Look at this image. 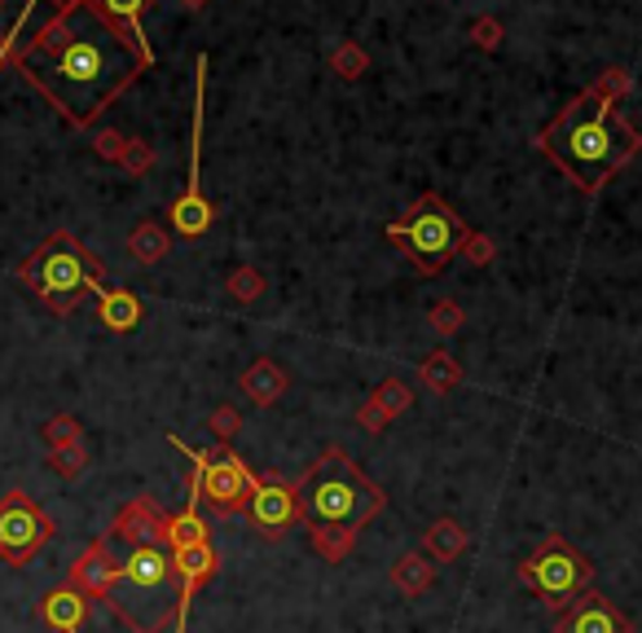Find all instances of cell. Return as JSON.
<instances>
[{"label":"cell","mask_w":642,"mask_h":633,"mask_svg":"<svg viewBox=\"0 0 642 633\" xmlns=\"http://www.w3.org/2000/svg\"><path fill=\"white\" fill-rule=\"evenodd\" d=\"M312 546H317L321 559L339 563L353 550V528H331V537H326V528H312Z\"/></svg>","instance_id":"cell-27"},{"label":"cell","mask_w":642,"mask_h":633,"mask_svg":"<svg viewBox=\"0 0 642 633\" xmlns=\"http://www.w3.org/2000/svg\"><path fill=\"white\" fill-rule=\"evenodd\" d=\"M427 322H432L436 335H454L462 326V308L454 299H441V303H432V316H427Z\"/></svg>","instance_id":"cell-30"},{"label":"cell","mask_w":642,"mask_h":633,"mask_svg":"<svg viewBox=\"0 0 642 633\" xmlns=\"http://www.w3.org/2000/svg\"><path fill=\"white\" fill-rule=\"evenodd\" d=\"M625 92H629V71L607 66L590 88H581L564 105L551 128L538 133V150L551 154L555 167L590 198L642 150V133L620 115Z\"/></svg>","instance_id":"cell-2"},{"label":"cell","mask_w":642,"mask_h":633,"mask_svg":"<svg viewBox=\"0 0 642 633\" xmlns=\"http://www.w3.org/2000/svg\"><path fill=\"white\" fill-rule=\"evenodd\" d=\"M247 514H251V523L260 528L264 537H282L286 528L299 519V493H295V484L282 480V475H260V484H256V493L247 501Z\"/></svg>","instance_id":"cell-11"},{"label":"cell","mask_w":642,"mask_h":633,"mask_svg":"<svg viewBox=\"0 0 642 633\" xmlns=\"http://www.w3.org/2000/svg\"><path fill=\"white\" fill-rule=\"evenodd\" d=\"M84 5L111 27V32H120L141 58H146V66H155V45L146 40V27H141V18H146V10L155 5V0H84Z\"/></svg>","instance_id":"cell-14"},{"label":"cell","mask_w":642,"mask_h":633,"mask_svg":"<svg viewBox=\"0 0 642 633\" xmlns=\"http://www.w3.org/2000/svg\"><path fill=\"white\" fill-rule=\"evenodd\" d=\"M432 576H436V563L427 559V555H405V559H396V568H392V585H396L400 594H409V598L432 585Z\"/></svg>","instance_id":"cell-22"},{"label":"cell","mask_w":642,"mask_h":633,"mask_svg":"<svg viewBox=\"0 0 642 633\" xmlns=\"http://www.w3.org/2000/svg\"><path fill=\"white\" fill-rule=\"evenodd\" d=\"M467 528L458 523V519H436L432 528H427V537H422V550L432 555L436 563H449V559H458L462 550H467Z\"/></svg>","instance_id":"cell-21"},{"label":"cell","mask_w":642,"mask_h":633,"mask_svg":"<svg viewBox=\"0 0 642 633\" xmlns=\"http://www.w3.org/2000/svg\"><path fill=\"white\" fill-rule=\"evenodd\" d=\"M168 234L159 229V225H141L133 238H128V251H133V260H141V264H155V260H163L168 256Z\"/></svg>","instance_id":"cell-24"},{"label":"cell","mask_w":642,"mask_h":633,"mask_svg":"<svg viewBox=\"0 0 642 633\" xmlns=\"http://www.w3.org/2000/svg\"><path fill=\"white\" fill-rule=\"evenodd\" d=\"M467 221L458 216V211L441 198V194H418L409 202V211H400V221L387 225V238L400 247V256L427 273V277H436L467 243Z\"/></svg>","instance_id":"cell-5"},{"label":"cell","mask_w":642,"mask_h":633,"mask_svg":"<svg viewBox=\"0 0 642 633\" xmlns=\"http://www.w3.org/2000/svg\"><path fill=\"white\" fill-rule=\"evenodd\" d=\"M0 5H5V0H0Z\"/></svg>","instance_id":"cell-38"},{"label":"cell","mask_w":642,"mask_h":633,"mask_svg":"<svg viewBox=\"0 0 642 633\" xmlns=\"http://www.w3.org/2000/svg\"><path fill=\"white\" fill-rule=\"evenodd\" d=\"M243 392H247L256 405H277L282 392H286V374H282V365L269 361V357H260V361L243 374Z\"/></svg>","instance_id":"cell-20"},{"label":"cell","mask_w":642,"mask_h":633,"mask_svg":"<svg viewBox=\"0 0 642 633\" xmlns=\"http://www.w3.org/2000/svg\"><path fill=\"white\" fill-rule=\"evenodd\" d=\"M555 633H633L629 616L620 607H612L603 594L585 589L577 603H568L555 620Z\"/></svg>","instance_id":"cell-12"},{"label":"cell","mask_w":642,"mask_h":633,"mask_svg":"<svg viewBox=\"0 0 642 633\" xmlns=\"http://www.w3.org/2000/svg\"><path fill=\"white\" fill-rule=\"evenodd\" d=\"M230 295L243 299V303L260 299V295H264V273H260V269H234V277H230Z\"/></svg>","instance_id":"cell-29"},{"label":"cell","mask_w":642,"mask_h":633,"mask_svg":"<svg viewBox=\"0 0 642 633\" xmlns=\"http://www.w3.org/2000/svg\"><path fill=\"white\" fill-rule=\"evenodd\" d=\"M374 405H379L387 418H396V413H405V409L413 405V387H409L405 378H387V383L374 392Z\"/></svg>","instance_id":"cell-28"},{"label":"cell","mask_w":642,"mask_h":633,"mask_svg":"<svg viewBox=\"0 0 642 633\" xmlns=\"http://www.w3.org/2000/svg\"><path fill=\"white\" fill-rule=\"evenodd\" d=\"M115 572H120V559L111 555V537H101V542H92V546L75 559L66 585H75V589L88 594V598H106V589H111Z\"/></svg>","instance_id":"cell-15"},{"label":"cell","mask_w":642,"mask_h":633,"mask_svg":"<svg viewBox=\"0 0 642 633\" xmlns=\"http://www.w3.org/2000/svg\"><path fill=\"white\" fill-rule=\"evenodd\" d=\"M238 427H243V418H238V409H234V405H221L217 413H211V432H217L221 440H230Z\"/></svg>","instance_id":"cell-34"},{"label":"cell","mask_w":642,"mask_h":633,"mask_svg":"<svg viewBox=\"0 0 642 633\" xmlns=\"http://www.w3.org/2000/svg\"><path fill=\"white\" fill-rule=\"evenodd\" d=\"M49 462H53V471H58V475H79V471L88 467V458H84V449H79V445L53 449V458H49Z\"/></svg>","instance_id":"cell-32"},{"label":"cell","mask_w":642,"mask_h":633,"mask_svg":"<svg viewBox=\"0 0 642 633\" xmlns=\"http://www.w3.org/2000/svg\"><path fill=\"white\" fill-rule=\"evenodd\" d=\"M172 563H176V633H189V603L194 594L217 576V550H211V542L202 546H185V550H172Z\"/></svg>","instance_id":"cell-13"},{"label":"cell","mask_w":642,"mask_h":633,"mask_svg":"<svg viewBox=\"0 0 642 633\" xmlns=\"http://www.w3.org/2000/svg\"><path fill=\"white\" fill-rule=\"evenodd\" d=\"M299 493V519L312 523V528H366L379 510H383V488L357 471V462L344 454V449H326L312 471L295 484Z\"/></svg>","instance_id":"cell-3"},{"label":"cell","mask_w":642,"mask_h":633,"mask_svg":"<svg viewBox=\"0 0 642 633\" xmlns=\"http://www.w3.org/2000/svg\"><path fill=\"white\" fill-rule=\"evenodd\" d=\"M168 440H172V449H181V454L189 458V467H194V471H189V493H194L198 501L217 506L221 514L247 510V501H251L260 475H251L247 462H243L234 449H225V445H217V449H189L181 436H168Z\"/></svg>","instance_id":"cell-7"},{"label":"cell","mask_w":642,"mask_h":633,"mask_svg":"<svg viewBox=\"0 0 642 633\" xmlns=\"http://www.w3.org/2000/svg\"><path fill=\"white\" fill-rule=\"evenodd\" d=\"M14 66L66 124L88 128L146 71V58L84 0H71L14 53Z\"/></svg>","instance_id":"cell-1"},{"label":"cell","mask_w":642,"mask_h":633,"mask_svg":"<svg viewBox=\"0 0 642 633\" xmlns=\"http://www.w3.org/2000/svg\"><path fill=\"white\" fill-rule=\"evenodd\" d=\"M40 620L53 629V633H84V620H88V594H79L75 585H58L40 598Z\"/></svg>","instance_id":"cell-17"},{"label":"cell","mask_w":642,"mask_h":633,"mask_svg":"<svg viewBox=\"0 0 642 633\" xmlns=\"http://www.w3.org/2000/svg\"><path fill=\"white\" fill-rule=\"evenodd\" d=\"M519 581L538 594L546 607H555V611H564L568 603H577L590 585H594V563L581 555V550H572L564 537H546L538 550H532L523 563H519Z\"/></svg>","instance_id":"cell-8"},{"label":"cell","mask_w":642,"mask_h":633,"mask_svg":"<svg viewBox=\"0 0 642 633\" xmlns=\"http://www.w3.org/2000/svg\"><path fill=\"white\" fill-rule=\"evenodd\" d=\"M176 563L163 542L133 546L106 589V603L133 633H159L168 620H176Z\"/></svg>","instance_id":"cell-4"},{"label":"cell","mask_w":642,"mask_h":633,"mask_svg":"<svg viewBox=\"0 0 642 633\" xmlns=\"http://www.w3.org/2000/svg\"><path fill=\"white\" fill-rule=\"evenodd\" d=\"M357 418L366 422V427H370V432H383V427H387V422H392V418H387V413H383V409H379L374 400H370V405H361V413H357Z\"/></svg>","instance_id":"cell-36"},{"label":"cell","mask_w":642,"mask_h":633,"mask_svg":"<svg viewBox=\"0 0 642 633\" xmlns=\"http://www.w3.org/2000/svg\"><path fill=\"white\" fill-rule=\"evenodd\" d=\"M185 5H189V10H202V5H207V0H185Z\"/></svg>","instance_id":"cell-37"},{"label":"cell","mask_w":642,"mask_h":633,"mask_svg":"<svg viewBox=\"0 0 642 633\" xmlns=\"http://www.w3.org/2000/svg\"><path fill=\"white\" fill-rule=\"evenodd\" d=\"M101 260L88 251V247H79V238L75 234H53L23 269H18V277L58 312V316H66L88 290L97 295L101 290Z\"/></svg>","instance_id":"cell-6"},{"label":"cell","mask_w":642,"mask_h":633,"mask_svg":"<svg viewBox=\"0 0 642 633\" xmlns=\"http://www.w3.org/2000/svg\"><path fill=\"white\" fill-rule=\"evenodd\" d=\"M462 251H467L471 260H480V264H489V260H493V247H489V238H480V234H467Z\"/></svg>","instance_id":"cell-35"},{"label":"cell","mask_w":642,"mask_h":633,"mask_svg":"<svg viewBox=\"0 0 642 633\" xmlns=\"http://www.w3.org/2000/svg\"><path fill=\"white\" fill-rule=\"evenodd\" d=\"M45 440L53 445V449H66V445H75L79 440V422L71 418V413H58L49 427H45Z\"/></svg>","instance_id":"cell-31"},{"label":"cell","mask_w":642,"mask_h":633,"mask_svg":"<svg viewBox=\"0 0 642 633\" xmlns=\"http://www.w3.org/2000/svg\"><path fill=\"white\" fill-rule=\"evenodd\" d=\"M331 71H335L339 79H357V75L370 71V58H366V49H361L357 40H344V45L331 53Z\"/></svg>","instance_id":"cell-26"},{"label":"cell","mask_w":642,"mask_h":633,"mask_svg":"<svg viewBox=\"0 0 642 633\" xmlns=\"http://www.w3.org/2000/svg\"><path fill=\"white\" fill-rule=\"evenodd\" d=\"M49 537H53V519L23 488L5 493V501H0V559L10 568H23L45 550Z\"/></svg>","instance_id":"cell-10"},{"label":"cell","mask_w":642,"mask_h":633,"mask_svg":"<svg viewBox=\"0 0 642 633\" xmlns=\"http://www.w3.org/2000/svg\"><path fill=\"white\" fill-rule=\"evenodd\" d=\"M97 316H101V326L106 331H115V335H128L137 331L141 322V299L133 290H97Z\"/></svg>","instance_id":"cell-18"},{"label":"cell","mask_w":642,"mask_h":633,"mask_svg":"<svg viewBox=\"0 0 642 633\" xmlns=\"http://www.w3.org/2000/svg\"><path fill=\"white\" fill-rule=\"evenodd\" d=\"M40 5H45V0H27V5H23V14L14 18V27H10L5 36H0V62H10V58L18 53V40H23V32H27L32 14H36ZM66 5H71V0H53V14H58V10H66Z\"/></svg>","instance_id":"cell-25"},{"label":"cell","mask_w":642,"mask_h":633,"mask_svg":"<svg viewBox=\"0 0 642 633\" xmlns=\"http://www.w3.org/2000/svg\"><path fill=\"white\" fill-rule=\"evenodd\" d=\"M202 542H211L207 537V519L198 510V497L189 493L185 510L181 514H168V523H163V546L168 550H185V546H202Z\"/></svg>","instance_id":"cell-19"},{"label":"cell","mask_w":642,"mask_h":633,"mask_svg":"<svg viewBox=\"0 0 642 633\" xmlns=\"http://www.w3.org/2000/svg\"><path fill=\"white\" fill-rule=\"evenodd\" d=\"M207 97V53H198L194 62V133H189V181H185V194L172 202V229L181 238H202L211 229V202L202 194V101Z\"/></svg>","instance_id":"cell-9"},{"label":"cell","mask_w":642,"mask_h":633,"mask_svg":"<svg viewBox=\"0 0 642 633\" xmlns=\"http://www.w3.org/2000/svg\"><path fill=\"white\" fill-rule=\"evenodd\" d=\"M163 523H168V514H159L150 497H137L111 523V537H120L128 546H150V542H163Z\"/></svg>","instance_id":"cell-16"},{"label":"cell","mask_w":642,"mask_h":633,"mask_svg":"<svg viewBox=\"0 0 642 633\" xmlns=\"http://www.w3.org/2000/svg\"><path fill=\"white\" fill-rule=\"evenodd\" d=\"M471 40H476L480 49H497V45H502V23H497V18H476V23H471Z\"/></svg>","instance_id":"cell-33"},{"label":"cell","mask_w":642,"mask_h":633,"mask_svg":"<svg viewBox=\"0 0 642 633\" xmlns=\"http://www.w3.org/2000/svg\"><path fill=\"white\" fill-rule=\"evenodd\" d=\"M418 378L427 383V387H432V392H454L458 383H462V370H458V361H454V352H432V357H427L422 365H418Z\"/></svg>","instance_id":"cell-23"}]
</instances>
